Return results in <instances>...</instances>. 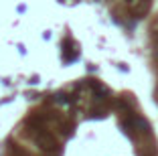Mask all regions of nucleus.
<instances>
[{
    "label": "nucleus",
    "instance_id": "f257e3e1",
    "mask_svg": "<svg viewBox=\"0 0 158 156\" xmlns=\"http://www.w3.org/2000/svg\"><path fill=\"white\" fill-rule=\"evenodd\" d=\"M33 138H35V142L39 144V148H41V150L59 152V144H57V140L51 136V134H47V130H43V128H33Z\"/></svg>",
    "mask_w": 158,
    "mask_h": 156
}]
</instances>
